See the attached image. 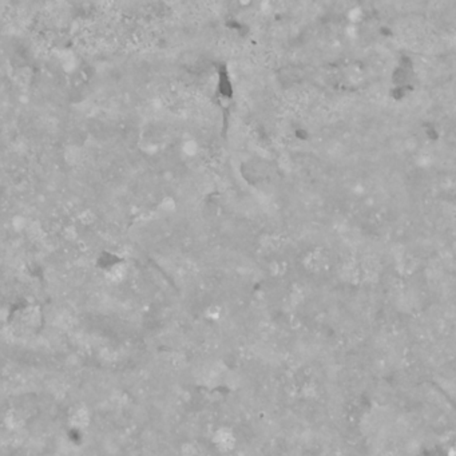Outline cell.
Here are the masks:
<instances>
[{
  "instance_id": "1",
  "label": "cell",
  "mask_w": 456,
  "mask_h": 456,
  "mask_svg": "<svg viewBox=\"0 0 456 456\" xmlns=\"http://www.w3.org/2000/svg\"><path fill=\"white\" fill-rule=\"evenodd\" d=\"M236 435L228 427H221L216 431V434L213 436V443L217 447L218 450L222 452H229L236 447Z\"/></svg>"
},
{
  "instance_id": "2",
  "label": "cell",
  "mask_w": 456,
  "mask_h": 456,
  "mask_svg": "<svg viewBox=\"0 0 456 456\" xmlns=\"http://www.w3.org/2000/svg\"><path fill=\"white\" fill-rule=\"evenodd\" d=\"M68 420H70L72 427L83 429L86 428L87 425L90 424V422H91V413L88 411V408L84 407V405H78V407H75L71 411Z\"/></svg>"
},
{
  "instance_id": "3",
  "label": "cell",
  "mask_w": 456,
  "mask_h": 456,
  "mask_svg": "<svg viewBox=\"0 0 456 456\" xmlns=\"http://www.w3.org/2000/svg\"><path fill=\"white\" fill-rule=\"evenodd\" d=\"M20 319H22V322L24 325L38 326L40 324V321H42V316H40V312H39L38 308L28 306L22 312Z\"/></svg>"
},
{
  "instance_id": "4",
  "label": "cell",
  "mask_w": 456,
  "mask_h": 456,
  "mask_svg": "<svg viewBox=\"0 0 456 456\" xmlns=\"http://www.w3.org/2000/svg\"><path fill=\"white\" fill-rule=\"evenodd\" d=\"M65 159L66 162L70 163V165H76V163L82 162L83 154L78 147H68L65 152Z\"/></svg>"
},
{
  "instance_id": "5",
  "label": "cell",
  "mask_w": 456,
  "mask_h": 456,
  "mask_svg": "<svg viewBox=\"0 0 456 456\" xmlns=\"http://www.w3.org/2000/svg\"><path fill=\"white\" fill-rule=\"evenodd\" d=\"M126 270H125V266L123 265H114L107 273V277H109L110 281H113V283H118L120 281L122 278L125 277Z\"/></svg>"
},
{
  "instance_id": "6",
  "label": "cell",
  "mask_w": 456,
  "mask_h": 456,
  "mask_svg": "<svg viewBox=\"0 0 456 456\" xmlns=\"http://www.w3.org/2000/svg\"><path fill=\"white\" fill-rule=\"evenodd\" d=\"M179 455L181 456H200V448L197 447V444L191 443V441H186L184 444L181 445L179 448Z\"/></svg>"
},
{
  "instance_id": "7",
  "label": "cell",
  "mask_w": 456,
  "mask_h": 456,
  "mask_svg": "<svg viewBox=\"0 0 456 456\" xmlns=\"http://www.w3.org/2000/svg\"><path fill=\"white\" fill-rule=\"evenodd\" d=\"M205 315H206L207 319H210V320H218V319H221V316H222V308L221 306H218V305H209L205 310Z\"/></svg>"
},
{
  "instance_id": "8",
  "label": "cell",
  "mask_w": 456,
  "mask_h": 456,
  "mask_svg": "<svg viewBox=\"0 0 456 456\" xmlns=\"http://www.w3.org/2000/svg\"><path fill=\"white\" fill-rule=\"evenodd\" d=\"M17 81L19 84H22V86H26L30 83L31 81V71L26 68V67H23V68H19V71L17 72Z\"/></svg>"
},
{
  "instance_id": "9",
  "label": "cell",
  "mask_w": 456,
  "mask_h": 456,
  "mask_svg": "<svg viewBox=\"0 0 456 456\" xmlns=\"http://www.w3.org/2000/svg\"><path fill=\"white\" fill-rule=\"evenodd\" d=\"M182 152H185L186 155H196L198 152V143L193 139L185 141L182 143Z\"/></svg>"
},
{
  "instance_id": "10",
  "label": "cell",
  "mask_w": 456,
  "mask_h": 456,
  "mask_svg": "<svg viewBox=\"0 0 456 456\" xmlns=\"http://www.w3.org/2000/svg\"><path fill=\"white\" fill-rule=\"evenodd\" d=\"M27 233L33 239L42 238V228L38 222H31L27 225Z\"/></svg>"
},
{
  "instance_id": "11",
  "label": "cell",
  "mask_w": 456,
  "mask_h": 456,
  "mask_svg": "<svg viewBox=\"0 0 456 456\" xmlns=\"http://www.w3.org/2000/svg\"><path fill=\"white\" fill-rule=\"evenodd\" d=\"M159 209L163 213H171L175 210V201L171 197H165L161 203H159Z\"/></svg>"
},
{
  "instance_id": "12",
  "label": "cell",
  "mask_w": 456,
  "mask_h": 456,
  "mask_svg": "<svg viewBox=\"0 0 456 456\" xmlns=\"http://www.w3.org/2000/svg\"><path fill=\"white\" fill-rule=\"evenodd\" d=\"M79 221H81L83 225H91V223H94V221H95V216H94L93 212L86 210V212L79 214Z\"/></svg>"
},
{
  "instance_id": "13",
  "label": "cell",
  "mask_w": 456,
  "mask_h": 456,
  "mask_svg": "<svg viewBox=\"0 0 456 456\" xmlns=\"http://www.w3.org/2000/svg\"><path fill=\"white\" fill-rule=\"evenodd\" d=\"M27 221H26V218L22 217V216H17V217L12 218V228L17 229V230H22V229L27 228Z\"/></svg>"
}]
</instances>
